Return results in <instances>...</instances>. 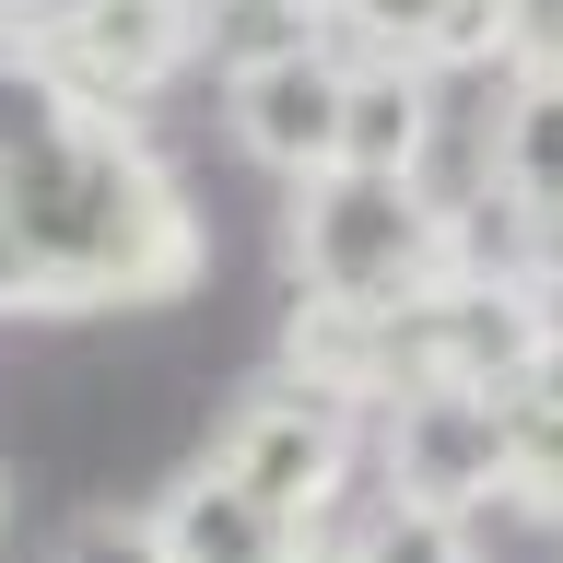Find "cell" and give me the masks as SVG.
Wrapping results in <instances>:
<instances>
[{
	"mask_svg": "<svg viewBox=\"0 0 563 563\" xmlns=\"http://www.w3.org/2000/svg\"><path fill=\"white\" fill-rule=\"evenodd\" d=\"M0 258L24 282V306H176L211 235L141 118L70 106L0 176Z\"/></svg>",
	"mask_w": 563,
	"mask_h": 563,
	"instance_id": "1",
	"label": "cell"
},
{
	"mask_svg": "<svg viewBox=\"0 0 563 563\" xmlns=\"http://www.w3.org/2000/svg\"><path fill=\"white\" fill-rule=\"evenodd\" d=\"M282 258H294V294L306 306L399 317V306H422V294L457 282V200H422V176L329 165L282 211Z\"/></svg>",
	"mask_w": 563,
	"mask_h": 563,
	"instance_id": "2",
	"label": "cell"
},
{
	"mask_svg": "<svg viewBox=\"0 0 563 563\" xmlns=\"http://www.w3.org/2000/svg\"><path fill=\"white\" fill-rule=\"evenodd\" d=\"M211 470H223V482H246L282 528H306V540H317V528L341 517L352 470H364V422H352L341 399L294 387V376H258L235 411L211 422Z\"/></svg>",
	"mask_w": 563,
	"mask_h": 563,
	"instance_id": "3",
	"label": "cell"
},
{
	"mask_svg": "<svg viewBox=\"0 0 563 563\" xmlns=\"http://www.w3.org/2000/svg\"><path fill=\"white\" fill-rule=\"evenodd\" d=\"M376 493L422 517H482L505 505V422L493 387H411L376 411Z\"/></svg>",
	"mask_w": 563,
	"mask_h": 563,
	"instance_id": "4",
	"label": "cell"
},
{
	"mask_svg": "<svg viewBox=\"0 0 563 563\" xmlns=\"http://www.w3.org/2000/svg\"><path fill=\"white\" fill-rule=\"evenodd\" d=\"M35 59L59 70L70 106H106V118H141L176 70L200 59V24L188 0H70L59 24L35 35Z\"/></svg>",
	"mask_w": 563,
	"mask_h": 563,
	"instance_id": "5",
	"label": "cell"
},
{
	"mask_svg": "<svg viewBox=\"0 0 563 563\" xmlns=\"http://www.w3.org/2000/svg\"><path fill=\"white\" fill-rule=\"evenodd\" d=\"M341 95H352V47L341 35H306L258 70H223V130H235L246 165H271L282 188L341 165Z\"/></svg>",
	"mask_w": 563,
	"mask_h": 563,
	"instance_id": "6",
	"label": "cell"
},
{
	"mask_svg": "<svg viewBox=\"0 0 563 563\" xmlns=\"http://www.w3.org/2000/svg\"><path fill=\"white\" fill-rule=\"evenodd\" d=\"M482 200L540 258H563V82L505 70V106H493V130H482Z\"/></svg>",
	"mask_w": 563,
	"mask_h": 563,
	"instance_id": "7",
	"label": "cell"
},
{
	"mask_svg": "<svg viewBox=\"0 0 563 563\" xmlns=\"http://www.w3.org/2000/svg\"><path fill=\"white\" fill-rule=\"evenodd\" d=\"M317 24L352 59H399V70H505V0H317Z\"/></svg>",
	"mask_w": 563,
	"mask_h": 563,
	"instance_id": "8",
	"label": "cell"
},
{
	"mask_svg": "<svg viewBox=\"0 0 563 563\" xmlns=\"http://www.w3.org/2000/svg\"><path fill=\"white\" fill-rule=\"evenodd\" d=\"M141 517H153L165 563H294V552H306V528H282L271 505H258L246 482H223L211 457H200V470H176Z\"/></svg>",
	"mask_w": 563,
	"mask_h": 563,
	"instance_id": "9",
	"label": "cell"
},
{
	"mask_svg": "<svg viewBox=\"0 0 563 563\" xmlns=\"http://www.w3.org/2000/svg\"><path fill=\"white\" fill-rule=\"evenodd\" d=\"M493 422H505V505L517 517H563V341H540L493 387Z\"/></svg>",
	"mask_w": 563,
	"mask_h": 563,
	"instance_id": "10",
	"label": "cell"
},
{
	"mask_svg": "<svg viewBox=\"0 0 563 563\" xmlns=\"http://www.w3.org/2000/svg\"><path fill=\"white\" fill-rule=\"evenodd\" d=\"M422 153H434V70L352 59V95H341V165H364V176H422Z\"/></svg>",
	"mask_w": 563,
	"mask_h": 563,
	"instance_id": "11",
	"label": "cell"
},
{
	"mask_svg": "<svg viewBox=\"0 0 563 563\" xmlns=\"http://www.w3.org/2000/svg\"><path fill=\"white\" fill-rule=\"evenodd\" d=\"M188 24H200V59L211 70H258V59H282V47L329 35L317 0H188Z\"/></svg>",
	"mask_w": 563,
	"mask_h": 563,
	"instance_id": "12",
	"label": "cell"
},
{
	"mask_svg": "<svg viewBox=\"0 0 563 563\" xmlns=\"http://www.w3.org/2000/svg\"><path fill=\"white\" fill-rule=\"evenodd\" d=\"M59 118H70V95H59V70L35 59V35H0V176L24 165Z\"/></svg>",
	"mask_w": 563,
	"mask_h": 563,
	"instance_id": "13",
	"label": "cell"
},
{
	"mask_svg": "<svg viewBox=\"0 0 563 563\" xmlns=\"http://www.w3.org/2000/svg\"><path fill=\"white\" fill-rule=\"evenodd\" d=\"M352 563H482V540H470V517H422V505H387L352 528Z\"/></svg>",
	"mask_w": 563,
	"mask_h": 563,
	"instance_id": "14",
	"label": "cell"
},
{
	"mask_svg": "<svg viewBox=\"0 0 563 563\" xmlns=\"http://www.w3.org/2000/svg\"><path fill=\"white\" fill-rule=\"evenodd\" d=\"M47 563H165V540H153L141 505H95V517H70V540Z\"/></svg>",
	"mask_w": 563,
	"mask_h": 563,
	"instance_id": "15",
	"label": "cell"
},
{
	"mask_svg": "<svg viewBox=\"0 0 563 563\" xmlns=\"http://www.w3.org/2000/svg\"><path fill=\"white\" fill-rule=\"evenodd\" d=\"M505 70L563 82V0H505Z\"/></svg>",
	"mask_w": 563,
	"mask_h": 563,
	"instance_id": "16",
	"label": "cell"
},
{
	"mask_svg": "<svg viewBox=\"0 0 563 563\" xmlns=\"http://www.w3.org/2000/svg\"><path fill=\"white\" fill-rule=\"evenodd\" d=\"M59 12H70V0H0V35H47Z\"/></svg>",
	"mask_w": 563,
	"mask_h": 563,
	"instance_id": "17",
	"label": "cell"
},
{
	"mask_svg": "<svg viewBox=\"0 0 563 563\" xmlns=\"http://www.w3.org/2000/svg\"><path fill=\"white\" fill-rule=\"evenodd\" d=\"M294 563H352V540H306V552H294Z\"/></svg>",
	"mask_w": 563,
	"mask_h": 563,
	"instance_id": "18",
	"label": "cell"
},
{
	"mask_svg": "<svg viewBox=\"0 0 563 563\" xmlns=\"http://www.w3.org/2000/svg\"><path fill=\"white\" fill-rule=\"evenodd\" d=\"M0 317H24V282H12V258H0Z\"/></svg>",
	"mask_w": 563,
	"mask_h": 563,
	"instance_id": "19",
	"label": "cell"
},
{
	"mask_svg": "<svg viewBox=\"0 0 563 563\" xmlns=\"http://www.w3.org/2000/svg\"><path fill=\"white\" fill-rule=\"evenodd\" d=\"M0 517H12V493H0Z\"/></svg>",
	"mask_w": 563,
	"mask_h": 563,
	"instance_id": "20",
	"label": "cell"
},
{
	"mask_svg": "<svg viewBox=\"0 0 563 563\" xmlns=\"http://www.w3.org/2000/svg\"><path fill=\"white\" fill-rule=\"evenodd\" d=\"M552 540H563V517H552Z\"/></svg>",
	"mask_w": 563,
	"mask_h": 563,
	"instance_id": "21",
	"label": "cell"
}]
</instances>
